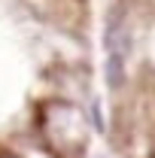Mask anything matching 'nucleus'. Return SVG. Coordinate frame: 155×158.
I'll return each mask as SVG.
<instances>
[{
  "label": "nucleus",
  "instance_id": "nucleus-1",
  "mask_svg": "<svg viewBox=\"0 0 155 158\" xmlns=\"http://www.w3.org/2000/svg\"><path fill=\"white\" fill-rule=\"evenodd\" d=\"M103 73H107V85L110 88H119L122 82H125V58L122 55H107V67H103Z\"/></svg>",
  "mask_w": 155,
  "mask_h": 158
}]
</instances>
